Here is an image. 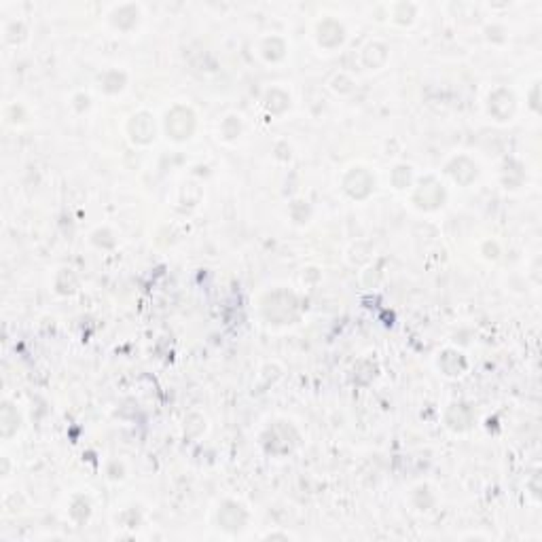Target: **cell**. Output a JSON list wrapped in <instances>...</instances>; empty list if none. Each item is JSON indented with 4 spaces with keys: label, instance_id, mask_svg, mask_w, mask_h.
Instances as JSON below:
<instances>
[{
    "label": "cell",
    "instance_id": "8992f818",
    "mask_svg": "<svg viewBox=\"0 0 542 542\" xmlns=\"http://www.w3.org/2000/svg\"><path fill=\"white\" fill-rule=\"evenodd\" d=\"M9 415H11V405L5 403V407H3V434L5 436H11L18 430V426H20V417L11 420Z\"/></svg>",
    "mask_w": 542,
    "mask_h": 542
},
{
    "label": "cell",
    "instance_id": "3957f363",
    "mask_svg": "<svg viewBox=\"0 0 542 542\" xmlns=\"http://www.w3.org/2000/svg\"><path fill=\"white\" fill-rule=\"evenodd\" d=\"M218 521H220V525H222L227 531H237V529H241L244 523H246V512H244V508H241L239 504H235V502H225L222 508H220V512H218Z\"/></svg>",
    "mask_w": 542,
    "mask_h": 542
},
{
    "label": "cell",
    "instance_id": "277c9868",
    "mask_svg": "<svg viewBox=\"0 0 542 542\" xmlns=\"http://www.w3.org/2000/svg\"><path fill=\"white\" fill-rule=\"evenodd\" d=\"M130 134L136 142L140 144H146L153 140L155 136V125H153V119L146 115V113H140V115H134L132 121H130Z\"/></svg>",
    "mask_w": 542,
    "mask_h": 542
},
{
    "label": "cell",
    "instance_id": "5b68a950",
    "mask_svg": "<svg viewBox=\"0 0 542 542\" xmlns=\"http://www.w3.org/2000/svg\"><path fill=\"white\" fill-rule=\"evenodd\" d=\"M443 189L436 184V182H432V180H428V182H422V189L417 191V195H415V201H417V206L420 208H426V210H430V208H436L441 201H443Z\"/></svg>",
    "mask_w": 542,
    "mask_h": 542
},
{
    "label": "cell",
    "instance_id": "52a82bcc",
    "mask_svg": "<svg viewBox=\"0 0 542 542\" xmlns=\"http://www.w3.org/2000/svg\"><path fill=\"white\" fill-rule=\"evenodd\" d=\"M318 32H320V37H318V39H320V43H322V45H327V41H329V37H333V43H335V47H337V45H341V43H344V28H341V26H339V24H335V28H333V32H329V30H327V26H324V24H322V26H320V30H318Z\"/></svg>",
    "mask_w": 542,
    "mask_h": 542
},
{
    "label": "cell",
    "instance_id": "6da1fadb",
    "mask_svg": "<svg viewBox=\"0 0 542 542\" xmlns=\"http://www.w3.org/2000/svg\"><path fill=\"white\" fill-rule=\"evenodd\" d=\"M165 130L174 140H184L193 134L195 130V117L189 108L176 106L172 113H168L165 119Z\"/></svg>",
    "mask_w": 542,
    "mask_h": 542
},
{
    "label": "cell",
    "instance_id": "7a4b0ae2",
    "mask_svg": "<svg viewBox=\"0 0 542 542\" xmlns=\"http://www.w3.org/2000/svg\"><path fill=\"white\" fill-rule=\"evenodd\" d=\"M373 184H375L373 176H371L367 170H363V168L352 170V172L348 174V178H346V189H348V193H350L352 197H358V199L367 197V195L371 193Z\"/></svg>",
    "mask_w": 542,
    "mask_h": 542
}]
</instances>
